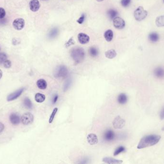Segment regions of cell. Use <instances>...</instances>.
I'll list each match as a JSON object with an SVG mask.
<instances>
[{
    "label": "cell",
    "instance_id": "14",
    "mask_svg": "<svg viewBox=\"0 0 164 164\" xmlns=\"http://www.w3.org/2000/svg\"><path fill=\"white\" fill-rule=\"evenodd\" d=\"M87 141L89 144L94 145L97 144L98 142V136L95 134L90 133L88 135L87 137Z\"/></svg>",
    "mask_w": 164,
    "mask_h": 164
},
{
    "label": "cell",
    "instance_id": "4",
    "mask_svg": "<svg viewBox=\"0 0 164 164\" xmlns=\"http://www.w3.org/2000/svg\"><path fill=\"white\" fill-rule=\"evenodd\" d=\"M147 15V12L145 10L143 7L139 6L136 9L134 13V18L136 20L140 21L146 18Z\"/></svg>",
    "mask_w": 164,
    "mask_h": 164
},
{
    "label": "cell",
    "instance_id": "13",
    "mask_svg": "<svg viewBox=\"0 0 164 164\" xmlns=\"http://www.w3.org/2000/svg\"><path fill=\"white\" fill-rule=\"evenodd\" d=\"M9 119L11 123L14 125H17L20 122L21 119L19 115L17 113H12L9 117Z\"/></svg>",
    "mask_w": 164,
    "mask_h": 164
},
{
    "label": "cell",
    "instance_id": "30",
    "mask_svg": "<svg viewBox=\"0 0 164 164\" xmlns=\"http://www.w3.org/2000/svg\"><path fill=\"white\" fill-rule=\"evenodd\" d=\"M58 110V108H57V107L54 108L52 112L51 113V115L50 116L49 120H48V122H49L50 124L52 123L53 120H54V117H55V116L56 115V113L57 112Z\"/></svg>",
    "mask_w": 164,
    "mask_h": 164
},
{
    "label": "cell",
    "instance_id": "9",
    "mask_svg": "<svg viewBox=\"0 0 164 164\" xmlns=\"http://www.w3.org/2000/svg\"><path fill=\"white\" fill-rule=\"evenodd\" d=\"M25 90V88H22L17 90L12 93L9 94L7 97V100L9 102V101H14L17 99L21 95V94H22V93L24 92Z\"/></svg>",
    "mask_w": 164,
    "mask_h": 164
},
{
    "label": "cell",
    "instance_id": "24",
    "mask_svg": "<svg viewBox=\"0 0 164 164\" xmlns=\"http://www.w3.org/2000/svg\"><path fill=\"white\" fill-rule=\"evenodd\" d=\"M45 95H44L42 93H37L35 95V100L37 102L39 103H41L42 102H43L45 100Z\"/></svg>",
    "mask_w": 164,
    "mask_h": 164
},
{
    "label": "cell",
    "instance_id": "12",
    "mask_svg": "<svg viewBox=\"0 0 164 164\" xmlns=\"http://www.w3.org/2000/svg\"><path fill=\"white\" fill-rule=\"evenodd\" d=\"M78 39L82 44H87L90 41V37L88 35L84 33H80L78 35Z\"/></svg>",
    "mask_w": 164,
    "mask_h": 164
},
{
    "label": "cell",
    "instance_id": "8",
    "mask_svg": "<svg viewBox=\"0 0 164 164\" xmlns=\"http://www.w3.org/2000/svg\"><path fill=\"white\" fill-rule=\"evenodd\" d=\"M113 25L116 29H122L125 26V22L120 17H116L113 20Z\"/></svg>",
    "mask_w": 164,
    "mask_h": 164
},
{
    "label": "cell",
    "instance_id": "2",
    "mask_svg": "<svg viewBox=\"0 0 164 164\" xmlns=\"http://www.w3.org/2000/svg\"><path fill=\"white\" fill-rule=\"evenodd\" d=\"M85 55L84 50L81 47H75L71 50V56L76 64L82 62L85 58Z\"/></svg>",
    "mask_w": 164,
    "mask_h": 164
},
{
    "label": "cell",
    "instance_id": "32",
    "mask_svg": "<svg viewBox=\"0 0 164 164\" xmlns=\"http://www.w3.org/2000/svg\"><path fill=\"white\" fill-rule=\"evenodd\" d=\"M131 0H122L121 1V5L124 7H128L131 3Z\"/></svg>",
    "mask_w": 164,
    "mask_h": 164
},
{
    "label": "cell",
    "instance_id": "19",
    "mask_svg": "<svg viewBox=\"0 0 164 164\" xmlns=\"http://www.w3.org/2000/svg\"><path fill=\"white\" fill-rule=\"evenodd\" d=\"M105 56L107 58L112 59L117 56V53L114 49H110L105 52Z\"/></svg>",
    "mask_w": 164,
    "mask_h": 164
},
{
    "label": "cell",
    "instance_id": "41",
    "mask_svg": "<svg viewBox=\"0 0 164 164\" xmlns=\"http://www.w3.org/2000/svg\"><path fill=\"white\" fill-rule=\"evenodd\" d=\"M162 131H164V126L163 127V128H162Z\"/></svg>",
    "mask_w": 164,
    "mask_h": 164
},
{
    "label": "cell",
    "instance_id": "22",
    "mask_svg": "<svg viewBox=\"0 0 164 164\" xmlns=\"http://www.w3.org/2000/svg\"><path fill=\"white\" fill-rule=\"evenodd\" d=\"M107 14H108V15L109 17V18L112 20H113V19H114L118 15V12L115 9H110L108 10Z\"/></svg>",
    "mask_w": 164,
    "mask_h": 164
},
{
    "label": "cell",
    "instance_id": "16",
    "mask_svg": "<svg viewBox=\"0 0 164 164\" xmlns=\"http://www.w3.org/2000/svg\"><path fill=\"white\" fill-rule=\"evenodd\" d=\"M118 102L121 105H124L128 101V97L126 94L124 93H122L120 94L118 97Z\"/></svg>",
    "mask_w": 164,
    "mask_h": 164
},
{
    "label": "cell",
    "instance_id": "29",
    "mask_svg": "<svg viewBox=\"0 0 164 164\" xmlns=\"http://www.w3.org/2000/svg\"><path fill=\"white\" fill-rule=\"evenodd\" d=\"M125 151V148L123 146H120L116 149L114 153V156H117L119 155L120 153H122V152H124Z\"/></svg>",
    "mask_w": 164,
    "mask_h": 164
},
{
    "label": "cell",
    "instance_id": "44",
    "mask_svg": "<svg viewBox=\"0 0 164 164\" xmlns=\"http://www.w3.org/2000/svg\"></svg>",
    "mask_w": 164,
    "mask_h": 164
},
{
    "label": "cell",
    "instance_id": "11",
    "mask_svg": "<svg viewBox=\"0 0 164 164\" xmlns=\"http://www.w3.org/2000/svg\"><path fill=\"white\" fill-rule=\"evenodd\" d=\"M115 138V134L113 131L108 129L106 131L104 135V140L107 141H113Z\"/></svg>",
    "mask_w": 164,
    "mask_h": 164
},
{
    "label": "cell",
    "instance_id": "23",
    "mask_svg": "<svg viewBox=\"0 0 164 164\" xmlns=\"http://www.w3.org/2000/svg\"><path fill=\"white\" fill-rule=\"evenodd\" d=\"M159 39V35L155 32H152L149 35V39L153 43H155L158 41Z\"/></svg>",
    "mask_w": 164,
    "mask_h": 164
},
{
    "label": "cell",
    "instance_id": "1",
    "mask_svg": "<svg viewBox=\"0 0 164 164\" xmlns=\"http://www.w3.org/2000/svg\"><path fill=\"white\" fill-rule=\"evenodd\" d=\"M161 138L160 136L157 135H150L145 136L140 140L138 144L137 148L141 149L154 146L159 141Z\"/></svg>",
    "mask_w": 164,
    "mask_h": 164
},
{
    "label": "cell",
    "instance_id": "3",
    "mask_svg": "<svg viewBox=\"0 0 164 164\" xmlns=\"http://www.w3.org/2000/svg\"><path fill=\"white\" fill-rule=\"evenodd\" d=\"M68 74V69L65 65H59L56 68L54 72V76L56 78L65 79Z\"/></svg>",
    "mask_w": 164,
    "mask_h": 164
},
{
    "label": "cell",
    "instance_id": "25",
    "mask_svg": "<svg viewBox=\"0 0 164 164\" xmlns=\"http://www.w3.org/2000/svg\"><path fill=\"white\" fill-rule=\"evenodd\" d=\"M89 53L91 56L96 57L98 55L99 52L96 47H91L89 49Z\"/></svg>",
    "mask_w": 164,
    "mask_h": 164
},
{
    "label": "cell",
    "instance_id": "27",
    "mask_svg": "<svg viewBox=\"0 0 164 164\" xmlns=\"http://www.w3.org/2000/svg\"><path fill=\"white\" fill-rule=\"evenodd\" d=\"M24 105L26 108H28L29 109H31L33 107V104L30 99L28 97L25 98L24 100Z\"/></svg>",
    "mask_w": 164,
    "mask_h": 164
},
{
    "label": "cell",
    "instance_id": "20",
    "mask_svg": "<svg viewBox=\"0 0 164 164\" xmlns=\"http://www.w3.org/2000/svg\"><path fill=\"white\" fill-rule=\"evenodd\" d=\"M37 85L41 90H45L47 88V82L43 79H39L37 82Z\"/></svg>",
    "mask_w": 164,
    "mask_h": 164
},
{
    "label": "cell",
    "instance_id": "15",
    "mask_svg": "<svg viewBox=\"0 0 164 164\" xmlns=\"http://www.w3.org/2000/svg\"><path fill=\"white\" fill-rule=\"evenodd\" d=\"M102 161L103 162L107 164H121L123 161L121 160L116 159L112 157H105L103 158Z\"/></svg>",
    "mask_w": 164,
    "mask_h": 164
},
{
    "label": "cell",
    "instance_id": "33",
    "mask_svg": "<svg viewBox=\"0 0 164 164\" xmlns=\"http://www.w3.org/2000/svg\"><path fill=\"white\" fill-rule=\"evenodd\" d=\"M6 15L5 9L3 7H0V19H3Z\"/></svg>",
    "mask_w": 164,
    "mask_h": 164
},
{
    "label": "cell",
    "instance_id": "26",
    "mask_svg": "<svg viewBox=\"0 0 164 164\" xmlns=\"http://www.w3.org/2000/svg\"><path fill=\"white\" fill-rule=\"evenodd\" d=\"M155 23L158 27H164V15H161L157 17Z\"/></svg>",
    "mask_w": 164,
    "mask_h": 164
},
{
    "label": "cell",
    "instance_id": "35",
    "mask_svg": "<svg viewBox=\"0 0 164 164\" xmlns=\"http://www.w3.org/2000/svg\"><path fill=\"white\" fill-rule=\"evenodd\" d=\"M3 65L5 67L6 69H9L11 67L12 63H11V62L10 60L7 59L6 61H5V62L3 63Z\"/></svg>",
    "mask_w": 164,
    "mask_h": 164
},
{
    "label": "cell",
    "instance_id": "28",
    "mask_svg": "<svg viewBox=\"0 0 164 164\" xmlns=\"http://www.w3.org/2000/svg\"><path fill=\"white\" fill-rule=\"evenodd\" d=\"M72 82V81L70 79H67L66 81L64 83V84L63 85V90L64 91H66L70 88Z\"/></svg>",
    "mask_w": 164,
    "mask_h": 164
},
{
    "label": "cell",
    "instance_id": "7",
    "mask_svg": "<svg viewBox=\"0 0 164 164\" xmlns=\"http://www.w3.org/2000/svg\"><path fill=\"white\" fill-rule=\"evenodd\" d=\"M13 25L15 29L17 31H20L24 29L25 25V21L23 18H16L13 22Z\"/></svg>",
    "mask_w": 164,
    "mask_h": 164
},
{
    "label": "cell",
    "instance_id": "43",
    "mask_svg": "<svg viewBox=\"0 0 164 164\" xmlns=\"http://www.w3.org/2000/svg\"><path fill=\"white\" fill-rule=\"evenodd\" d=\"M0 50H1V48H0Z\"/></svg>",
    "mask_w": 164,
    "mask_h": 164
},
{
    "label": "cell",
    "instance_id": "21",
    "mask_svg": "<svg viewBox=\"0 0 164 164\" xmlns=\"http://www.w3.org/2000/svg\"><path fill=\"white\" fill-rule=\"evenodd\" d=\"M59 29L57 27H54L53 28L51 31H50L49 34H48V37L50 39H52L54 38H56L57 36L59 34Z\"/></svg>",
    "mask_w": 164,
    "mask_h": 164
},
{
    "label": "cell",
    "instance_id": "18",
    "mask_svg": "<svg viewBox=\"0 0 164 164\" xmlns=\"http://www.w3.org/2000/svg\"><path fill=\"white\" fill-rule=\"evenodd\" d=\"M104 37L105 40L108 42H110L112 41L113 38V32L111 29L107 30L104 33Z\"/></svg>",
    "mask_w": 164,
    "mask_h": 164
},
{
    "label": "cell",
    "instance_id": "10",
    "mask_svg": "<svg viewBox=\"0 0 164 164\" xmlns=\"http://www.w3.org/2000/svg\"><path fill=\"white\" fill-rule=\"evenodd\" d=\"M41 5L39 0H31L29 2V8L32 12H36L39 10Z\"/></svg>",
    "mask_w": 164,
    "mask_h": 164
},
{
    "label": "cell",
    "instance_id": "34",
    "mask_svg": "<svg viewBox=\"0 0 164 164\" xmlns=\"http://www.w3.org/2000/svg\"><path fill=\"white\" fill-rule=\"evenodd\" d=\"M86 18V15L85 14H83L80 17V18H79L77 20V23H78L79 24H82L84 23V20Z\"/></svg>",
    "mask_w": 164,
    "mask_h": 164
},
{
    "label": "cell",
    "instance_id": "17",
    "mask_svg": "<svg viewBox=\"0 0 164 164\" xmlns=\"http://www.w3.org/2000/svg\"><path fill=\"white\" fill-rule=\"evenodd\" d=\"M154 75L155 76L159 79H162L164 78V69L159 67L154 70Z\"/></svg>",
    "mask_w": 164,
    "mask_h": 164
},
{
    "label": "cell",
    "instance_id": "39",
    "mask_svg": "<svg viewBox=\"0 0 164 164\" xmlns=\"http://www.w3.org/2000/svg\"><path fill=\"white\" fill-rule=\"evenodd\" d=\"M2 76H3V72L0 69V79L2 78Z\"/></svg>",
    "mask_w": 164,
    "mask_h": 164
},
{
    "label": "cell",
    "instance_id": "37",
    "mask_svg": "<svg viewBox=\"0 0 164 164\" xmlns=\"http://www.w3.org/2000/svg\"><path fill=\"white\" fill-rule=\"evenodd\" d=\"M160 118L161 119H164V107L161 110V112L160 113Z\"/></svg>",
    "mask_w": 164,
    "mask_h": 164
},
{
    "label": "cell",
    "instance_id": "31",
    "mask_svg": "<svg viewBox=\"0 0 164 164\" xmlns=\"http://www.w3.org/2000/svg\"><path fill=\"white\" fill-rule=\"evenodd\" d=\"M7 56L6 53H0V64H3V63L6 61Z\"/></svg>",
    "mask_w": 164,
    "mask_h": 164
},
{
    "label": "cell",
    "instance_id": "38",
    "mask_svg": "<svg viewBox=\"0 0 164 164\" xmlns=\"http://www.w3.org/2000/svg\"><path fill=\"white\" fill-rule=\"evenodd\" d=\"M4 129H5V126H4V125H3L2 122H0V133L3 132Z\"/></svg>",
    "mask_w": 164,
    "mask_h": 164
},
{
    "label": "cell",
    "instance_id": "6",
    "mask_svg": "<svg viewBox=\"0 0 164 164\" xmlns=\"http://www.w3.org/2000/svg\"><path fill=\"white\" fill-rule=\"evenodd\" d=\"M125 125V121L120 116H117L115 118L113 121V126L116 129H121Z\"/></svg>",
    "mask_w": 164,
    "mask_h": 164
},
{
    "label": "cell",
    "instance_id": "36",
    "mask_svg": "<svg viewBox=\"0 0 164 164\" xmlns=\"http://www.w3.org/2000/svg\"><path fill=\"white\" fill-rule=\"evenodd\" d=\"M58 98H59V96L57 94H55L53 97L52 99V104H55L56 103V102L57 101L58 99Z\"/></svg>",
    "mask_w": 164,
    "mask_h": 164
},
{
    "label": "cell",
    "instance_id": "40",
    "mask_svg": "<svg viewBox=\"0 0 164 164\" xmlns=\"http://www.w3.org/2000/svg\"><path fill=\"white\" fill-rule=\"evenodd\" d=\"M96 1H97L98 2H102V1H103L104 0H96Z\"/></svg>",
    "mask_w": 164,
    "mask_h": 164
},
{
    "label": "cell",
    "instance_id": "42",
    "mask_svg": "<svg viewBox=\"0 0 164 164\" xmlns=\"http://www.w3.org/2000/svg\"><path fill=\"white\" fill-rule=\"evenodd\" d=\"M42 1H48V0H42Z\"/></svg>",
    "mask_w": 164,
    "mask_h": 164
},
{
    "label": "cell",
    "instance_id": "5",
    "mask_svg": "<svg viewBox=\"0 0 164 164\" xmlns=\"http://www.w3.org/2000/svg\"><path fill=\"white\" fill-rule=\"evenodd\" d=\"M33 120V115L30 113H25L21 118V122L24 125H29L31 124Z\"/></svg>",
    "mask_w": 164,
    "mask_h": 164
}]
</instances>
